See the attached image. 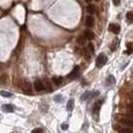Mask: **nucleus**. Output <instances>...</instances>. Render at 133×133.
<instances>
[{"mask_svg": "<svg viewBox=\"0 0 133 133\" xmlns=\"http://www.w3.org/2000/svg\"><path fill=\"white\" fill-rule=\"evenodd\" d=\"M21 88H22V91L27 95H31L32 94V86H31V83L28 81L27 79H24L21 83Z\"/></svg>", "mask_w": 133, "mask_h": 133, "instance_id": "f257e3e1", "label": "nucleus"}, {"mask_svg": "<svg viewBox=\"0 0 133 133\" xmlns=\"http://www.w3.org/2000/svg\"><path fill=\"white\" fill-rule=\"evenodd\" d=\"M126 19L129 23H132L133 22V12H127Z\"/></svg>", "mask_w": 133, "mask_h": 133, "instance_id": "a211bd4d", "label": "nucleus"}, {"mask_svg": "<svg viewBox=\"0 0 133 133\" xmlns=\"http://www.w3.org/2000/svg\"><path fill=\"white\" fill-rule=\"evenodd\" d=\"M132 94H133V90H132Z\"/></svg>", "mask_w": 133, "mask_h": 133, "instance_id": "c85d7f7f", "label": "nucleus"}, {"mask_svg": "<svg viewBox=\"0 0 133 133\" xmlns=\"http://www.w3.org/2000/svg\"><path fill=\"white\" fill-rule=\"evenodd\" d=\"M88 48H89V50L91 51V53H93L94 47H93V44H92V43H89V44H88Z\"/></svg>", "mask_w": 133, "mask_h": 133, "instance_id": "4be33fe9", "label": "nucleus"}, {"mask_svg": "<svg viewBox=\"0 0 133 133\" xmlns=\"http://www.w3.org/2000/svg\"><path fill=\"white\" fill-rule=\"evenodd\" d=\"M132 52H133V43L132 42H130V43L127 44V50L125 51V53L131 54Z\"/></svg>", "mask_w": 133, "mask_h": 133, "instance_id": "dca6fc26", "label": "nucleus"}, {"mask_svg": "<svg viewBox=\"0 0 133 133\" xmlns=\"http://www.w3.org/2000/svg\"><path fill=\"white\" fill-rule=\"evenodd\" d=\"M91 1H92V0H85L86 3H91Z\"/></svg>", "mask_w": 133, "mask_h": 133, "instance_id": "bb28decb", "label": "nucleus"}, {"mask_svg": "<svg viewBox=\"0 0 133 133\" xmlns=\"http://www.w3.org/2000/svg\"><path fill=\"white\" fill-rule=\"evenodd\" d=\"M79 71H80V68L79 66H75L74 67V69L69 73L68 75V77L70 78V79H74V78H76L78 75H79Z\"/></svg>", "mask_w": 133, "mask_h": 133, "instance_id": "39448f33", "label": "nucleus"}, {"mask_svg": "<svg viewBox=\"0 0 133 133\" xmlns=\"http://www.w3.org/2000/svg\"><path fill=\"white\" fill-rule=\"evenodd\" d=\"M52 82L55 85H60L63 82V78L61 76H54V77H52Z\"/></svg>", "mask_w": 133, "mask_h": 133, "instance_id": "9b49d317", "label": "nucleus"}, {"mask_svg": "<svg viewBox=\"0 0 133 133\" xmlns=\"http://www.w3.org/2000/svg\"><path fill=\"white\" fill-rule=\"evenodd\" d=\"M127 108H128V113H129V115L133 116V103H131V104H128Z\"/></svg>", "mask_w": 133, "mask_h": 133, "instance_id": "aec40b11", "label": "nucleus"}, {"mask_svg": "<svg viewBox=\"0 0 133 133\" xmlns=\"http://www.w3.org/2000/svg\"><path fill=\"white\" fill-rule=\"evenodd\" d=\"M113 1V3H114V5H116V6H118L120 4V1L121 0H112Z\"/></svg>", "mask_w": 133, "mask_h": 133, "instance_id": "a878e982", "label": "nucleus"}, {"mask_svg": "<svg viewBox=\"0 0 133 133\" xmlns=\"http://www.w3.org/2000/svg\"><path fill=\"white\" fill-rule=\"evenodd\" d=\"M95 1H99V0H95Z\"/></svg>", "mask_w": 133, "mask_h": 133, "instance_id": "cd10ccee", "label": "nucleus"}, {"mask_svg": "<svg viewBox=\"0 0 133 133\" xmlns=\"http://www.w3.org/2000/svg\"><path fill=\"white\" fill-rule=\"evenodd\" d=\"M86 11H87V13H89V14H94L95 13V5L89 3V5H87V7H86Z\"/></svg>", "mask_w": 133, "mask_h": 133, "instance_id": "f8f14e48", "label": "nucleus"}, {"mask_svg": "<svg viewBox=\"0 0 133 133\" xmlns=\"http://www.w3.org/2000/svg\"><path fill=\"white\" fill-rule=\"evenodd\" d=\"M83 53H84V58L85 59H90V57H91V54L89 53V51H88V48H85L84 50H83Z\"/></svg>", "mask_w": 133, "mask_h": 133, "instance_id": "6ab92c4d", "label": "nucleus"}, {"mask_svg": "<svg viewBox=\"0 0 133 133\" xmlns=\"http://www.w3.org/2000/svg\"><path fill=\"white\" fill-rule=\"evenodd\" d=\"M119 122L122 123L123 125H125V126L133 127V116L128 115L126 117H122L119 119Z\"/></svg>", "mask_w": 133, "mask_h": 133, "instance_id": "7ed1b4c3", "label": "nucleus"}, {"mask_svg": "<svg viewBox=\"0 0 133 133\" xmlns=\"http://www.w3.org/2000/svg\"><path fill=\"white\" fill-rule=\"evenodd\" d=\"M53 100L55 102H60V101H62V96L61 95H55L53 97Z\"/></svg>", "mask_w": 133, "mask_h": 133, "instance_id": "412c9836", "label": "nucleus"}, {"mask_svg": "<svg viewBox=\"0 0 133 133\" xmlns=\"http://www.w3.org/2000/svg\"><path fill=\"white\" fill-rule=\"evenodd\" d=\"M109 30L111 32H113L114 34H118L120 32V26L118 24H115V23H111L109 25Z\"/></svg>", "mask_w": 133, "mask_h": 133, "instance_id": "6e6552de", "label": "nucleus"}, {"mask_svg": "<svg viewBox=\"0 0 133 133\" xmlns=\"http://www.w3.org/2000/svg\"><path fill=\"white\" fill-rule=\"evenodd\" d=\"M6 79H7V75H6V74H3V75L1 76V78H0V80H1V82H2V83H4Z\"/></svg>", "mask_w": 133, "mask_h": 133, "instance_id": "5701e85b", "label": "nucleus"}, {"mask_svg": "<svg viewBox=\"0 0 133 133\" xmlns=\"http://www.w3.org/2000/svg\"><path fill=\"white\" fill-rule=\"evenodd\" d=\"M77 42L79 45H85V42H86V37L85 36H79L77 38Z\"/></svg>", "mask_w": 133, "mask_h": 133, "instance_id": "2eb2a0df", "label": "nucleus"}, {"mask_svg": "<svg viewBox=\"0 0 133 133\" xmlns=\"http://www.w3.org/2000/svg\"><path fill=\"white\" fill-rule=\"evenodd\" d=\"M85 25L87 27H92L94 25V18L92 16H87L85 20Z\"/></svg>", "mask_w": 133, "mask_h": 133, "instance_id": "9d476101", "label": "nucleus"}, {"mask_svg": "<svg viewBox=\"0 0 133 133\" xmlns=\"http://www.w3.org/2000/svg\"><path fill=\"white\" fill-rule=\"evenodd\" d=\"M34 88L36 91H43L45 89V86L41 80H35L34 82Z\"/></svg>", "mask_w": 133, "mask_h": 133, "instance_id": "20e7f679", "label": "nucleus"}, {"mask_svg": "<svg viewBox=\"0 0 133 133\" xmlns=\"http://www.w3.org/2000/svg\"><path fill=\"white\" fill-rule=\"evenodd\" d=\"M0 95L3 96V97H12L13 94L11 93V92H8V91H3V90H1V91H0Z\"/></svg>", "mask_w": 133, "mask_h": 133, "instance_id": "f3484780", "label": "nucleus"}, {"mask_svg": "<svg viewBox=\"0 0 133 133\" xmlns=\"http://www.w3.org/2000/svg\"><path fill=\"white\" fill-rule=\"evenodd\" d=\"M74 107V99H69L67 102V110L71 111Z\"/></svg>", "mask_w": 133, "mask_h": 133, "instance_id": "4468645a", "label": "nucleus"}, {"mask_svg": "<svg viewBox=\"0 0 133 133\" xmlns=\"http://www.w3.org/2000/svg\"><path fill=\"white\" fill-rule=\"evenodd\" d=\"M84 36L86 37V39L88 40H92L94 38V33L93 31H91V30H86L85 31V34H84Z\"/></svg>", "mask_w": 133, "mask_h": 133, "instance_id": "ddd939ff", "label": "nucleus"}, {"mask_svg": "<svg viewBox=\"0 0 133 133\" xmlns=\"http://www.w3.org/2000/svg\"><path fill=\"white\" fill-rule=\"evenodd\" d=\"M32 132H43V130L41 128H35V129H33Z\"/></svg>", "mask_w": 133, "mask_h": 133, "instance_id": "393cba45", "label": "nucleus"}, {"mask_svg": "<svg viewBox=\"0 0 133 133\" xmlns=\"http://www.w3.org/2000/svg\"><path fill=\"white\" fill-rule=\"evenodd\" d=\"M101 104H102V101L99 100V101H97L95 104H94L93 106V115L95 116L96 115V117L98 116V114H99V110H100V107H101Z\"/></svg>", "mask_w": 133, "mask_h": 133, "instance_id": "0eeeda50", "label": "nucleus"}, {"mask_svg": "<svg viewBox=\"0 0 133 133\" xmlns=\"http://www.w3.org/2000/svg\"><path fill=\"white\" fill-rule=\"evenodd\" d=\"M115 129L118 131V132L122 133H133V127H115Z\"/></svg>", "mask_w": 133, "mask_h": 133, "instance_id": "423d86ee", "label": "nucleus"}, {"mask_svg": "<svg viewBox=\"0 0 133 133\" xmlns=\"http://www.w3.org/2000/svg\"><path fill=\"white\" fill-rule=\"evenodd\" d=\"M1 109H2L4 112H8V113L13 112V111H14L13 106H12V105H10V104H4V105H2Z\"/></svg>", "mask_w": 133, "mask_h": 133, "instance_id": "1a4fd4ad", "label": "nucleus"}, {"mask_svg": "<svg viewBox=\"0 0 133 133\" xmlns=\"http://www.w3.org/2000/svg\"><path fill=\"white\" fill-rule=\"evenodd\" d=\"M107 56L105 55L104 53H101L98 55V57H97V59H96V66L98 67V68H101V67H103L105 64L107 63Z\"/></svg>", "mask_w": 133, "mask_h": 133, "instance_id": "f03ea898", "label": "nucleus"}, {"mask_svg": "<svg viewBox=\"0 0 133 133\" xmlns=\"http://www.w3.org/2000/svg\"><path fill=\"white\" fill-rule=\"evenodd\" d=\"M68 124H66V123H64V124H62V125H61V129H62V130H67V129H68Z\"/></svg>", "mask_w": 133, "mask_h": 133, "instance_id": "b1692460", "label": "nucleus"}]
</instances>
